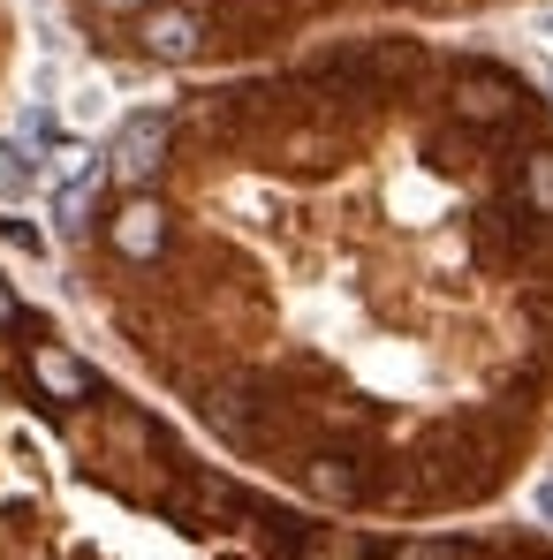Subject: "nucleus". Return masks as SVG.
Returning <instances> with one entry per match:
<instances>
[{"label": "nucleus", "instance_id": "1", "mask_svg": "<svg viewBox=\"0 0 553 560\" xmlns=\"http://www.w3.org/2000/svg\"><path fill=\"white\" fill-rule=\"evenodd\" d=\"M160 152H168V114H129L122 121V137H114V152H106V175L114 183H152L160 175Z\"/></svg>", "mask_w": 553, "mask_h": 560}, {"label": "nucleus", "instance_id": "2", "mask_svg": "<svg viewBox=\"0 0 553 560\" xmlns=\"http://www.w3.org/2000/svg\"><path fill=\"white\" fill-rule=\"evenodd\" d=\"M106 235H114V250H122V258H137V266H145V258H160V250H168V212H160L152 197H129V205L114 212V228H106Z\"/></svg>", "mask_w": 553, "mask_h": 560}, {"label": "nucleus", "instance_id": "3", "mask_svg": "<svg viewBox=\"0 0 553 560\" xmlns=\"http://www.w3.org/2000/svg\"><path fill=\"white\" fill-rule=\"evenodd\" d=\"M137 38H145L152 61H189V54H197V15H189V8H152Z\"/></svg>", "mask_w": 553, "mask_h": 560}, {"label": "nucleus", "instance_id": "4", "mask_svg": "<svg viewBox=\"0 0 553 560\" xmlns=\"http://www.w3.org/2000/svg\"><path fill=\"white\" fill-rule=\"evenodd\" d=\"M31 378H38L54 401H84V394H92V372H84L69 349H54V341H38V349H31Z\"/></svg>", "mask_w": 553, "mask_h": 560}, {"label": "nucleus", "instance_id": "5", "mask_svg": "<svg viewBox=\"0 0 553 560\" xmlns=\"http://www.w3.org/2000/svg\"><path fill=\"white\" fill-rule=\"evenodd\" d=\"M99 175H106V167H92V160H84V167H77V175L61 183V197H54V220H61V235H84V228H92Z\"/></svg>", "mask_w": 553, "mask_h": 560}, {"label": "nucleus", "instance_id": "6", "mask_svg": "<svg viewBox=\"0 0 553 560\" xmlns=\"http://www.w3.org/2000/svg\"><path fill=\"white\" fill-rule=\"evenodd\" d=\"M38 189V160H31V144L23 137H0V205H23Z\"/></svg>", "mask_w": 553, "mask_h": 560}, {"label": "nucleus", "instance_id": "7", "mask_svg": "<svg viewBox=\"0 0 553 560\" xmlns=\"http://www.w3.org/2000/svg\"><path fill=\"white\" fill-rule=\"evenodd\" d=\"M523 197H531V212H546V220H553V152H531V175H523Z\"/></svg>", "mask_w": 553, "mask_h": 560}, {"label": "nucleus", "instance_id": "8", "mask_svg": "<svg viewBox=\"0 0 553 560\" xmlns=\"http://www.w3.org/2000/svg\"><path fill=\"white\" fill-rule=\"evenodd\" d=\"M462 114H470V121H500V114H508V84H470V92H462Z\"/></svg>", "mask_w": 553, "mask_h": 560}, {"label": "nucleus", "instance_id": "9", "mask_svg": "<svg viewBox=\"0 0 553 560\" xmlns=\"http://www.w3.org/2000/svg\"><path fill=\"white\" fill-rule=\"evenodd\" d=\"M311 485H319V492H334V500H349V492H357V477H349V469H311Z\"/></svg>", "mask_w": 553, "mask_h": 560}, {"label": "nucleus", "instance_id": "10", "mask_svg": "<svg viewBox=\"0 0 553 560\" xmlns=\"http://www.w3.org/2000/svg\"><path fill=\"white\" fill-rule=\"evenodd\" d=\"M394 560H456V546H394Z\"/></svg>", "mask_w": 553, "mask_h": 560}, {"label": "nucleus", "instance_id": "11", "mask_svg": "<svg viewBox=\"0 0 553 560\" xmlns=\"http://www.w3.org/2000/svg\"><path fill=\"white\" fill-rule=\"evenodd\" d=\"M92 8H106V15H137L145 0H92Z\"/></svg>", "mask_w": 553, "mask_h": 560}, {"label": "nucleus", "instance_id": "12", "mask_svg": "<svg viewBox=\"0 0 553 560\" xmlns=\"http://www.w3.org/2000/svg\"><path fill=\"white\" fill-rule=\"evenodd\" d=\"M539 515H546V523H553V477H546V485H539Z\"/></svg>", "mask_w": 553, "mask_h": 560}, {"label": "nucleus", "instance_id": "13", "mask_svg": "<svg viewBox=\"0 0 553 560\" xmlns=\"http://www.w3.org/2000/svg\"><path fill=\"white\" fill-rule=\"evenodd\" d=\"M8 318H15V295H8V280H0V326H8Z\"/></svg>", "mask_w": 553, "mask_h": 560}]
</instances>
